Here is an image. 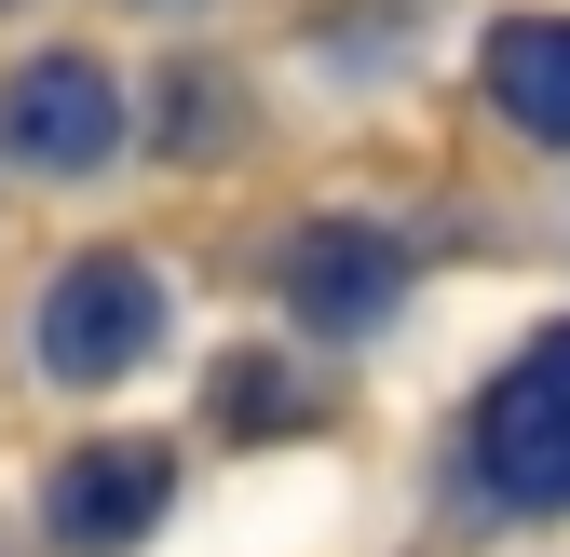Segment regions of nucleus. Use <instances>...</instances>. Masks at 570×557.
I'll return each mask as SVG.
<instances>
[{"instance_id": "nucleus-1", "label": "nucleus", "mask_w": 570, "mask_h": 557, "mask_svg": "<svg viewBox=\"0 0 570 557\" xmlns=\"http://www.w3.org/2000/svg\"><path fill=\"white\" fill-rule=\"evenodd\" d=\"M462 462H475V504H503V517H570V326H543L530 354L475 394Z\"/></svg>"}, {"instance_id": "nucleus-2", "label": "nucleus", "mask_w": 570, "mask_h": 557, "mask_svg": "<svg viewBox=\"0 0 570 557\" xmlns=\"http://www.w3.org/2000/svg\"><path fill=\"white\" fill-rule=\"evenodd\" d=\"M28 354H41V381H136L164 354V272L150 258H122V245H96V258H68L55 286H41V313H28Z\"/></svg>"}, {"instance_id": "nucleus-3", "label": "nucleus", "mask_w": 570, "mask_h": 557, "mask_svg": "<svg viewBox=\"0 0 570 557\" xmlns=\"http://www.w3.org/2000/svg\"><path fill=\"white\" fill-rule=\"evenodd\" d=\"M164 504H177V449H150V436H96V449H68L41 476L55 557H136L164 530Z\"/></svg>"}, {"instance_id": "nucleus-4", "label": "nucleus", "mask_w": 570, "mask_h": 557, "mask_svg": "<svg viewBox=\"0 0 570 557\" xmlns=\"http://www.w3.org/2000/svg\"><path fill=\"white\" fill-rule=\"evenodd\" d=\"M0 150L28 177H96L122 150V82L96 55H28L14 82H0Z\"/></svg>"}, {"instance_id": "nucleus-5", "label": "nucleus", "mask_w": 570, "mask_h": 557, "mask_svg": "<svg viewBox=\"0 0 570 557\" xmlns=\"http://www.w3.org/2000/svg\"><path fill=\"white\" fill-rule=\"evenodd\" d=\"M285 313L299 326H326V340H353V326H381L394 313V286H407V258H394V232H367V218H313V232H285Z\"/></svg>"}, {"instance_id": "nucleus-6", "label": "nucleus", "mask_w": 570, "mask_h": 557, "mask_svg": "<svg viewBox=\"0 0 570 557\" xmlns=\"http://www.w3.org/2000/svg\"><path fill=\"white\" fill-rule=\"evenodd\" d=\"M475 82H489V109H503L530 150H570V14H517V28H489Z\"/></svg>"}, {"instance_id": "nucleus-7", "label": "nucleus", "mask_w": 570, "mask_h": 557, "mask_svg": "<svg viewBox=\"0 0 570 557\" xmlns=\"http://www.w3.org/2000/svg\"><path fill=\"white\" fill-rule=\"evenodd\" d=\"M218 408H232V422H326V394H313V381H272V368H245Z\"/></svg>"}]
</instances>
